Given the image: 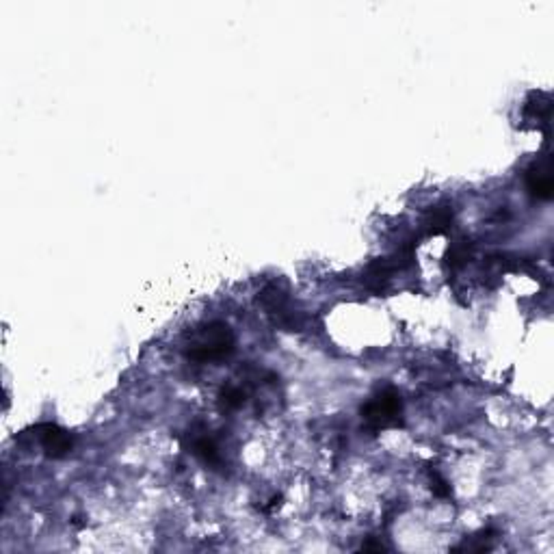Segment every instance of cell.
Masks as SVG:
<instances>
[{
    "label": "cell",
    "mask_w": 554,
    "mask_h": 554,
    "mask_svg": "<svg viewBox=\"0 0 554 554\" xmlns=\"http://www.w3.org/2000/svg\"><path fill=\"white\" fill-rule=\"evenodd\" d=\"M234 351V334L225 323H208L191 336L187 358L197 364L225 360Z\"/></svg>",
    "instance_id": "6da1fadb"
},
{
    "label": "cell",
    "mask_w": 554,
    "mask_h": 554,
    "mask_svg": "<svg viewBox=\"0 0 554 554\" xmlns=\"http://www.w3.org/2000/svg\"><path fill=\"white\" fill-rule=\"evenodd\" d=\"M400 414H403V400L400 394L392 388H386L379 394H374L362 407V418L372 431L396 426L400 422Z\"/></svg>",
    "instance_id": "7a4b0ae2"
},
{
    "label": "cell",
    "mask_w": 554,
    "mask_h": 554,
    "mask_svg": "<svg viewBox=\"0 0 554 554\" xmlns=\"http://www.w3.org/2000/svg\"><path fill=\"white\" fill-rule=\"evenodd\" d=\"M37 440L43 452L53 459H61L72 450V435L57 424H41L37 429Z\"/></svg>",
    "instance_id": "3957f363"
},
{
    "label": "cell",
    "mask_w": 554,
    "mask_h": 554,
    "mask_svg": "<svg viewBox=\"0 0 554 554\" xmlns=\"http://www.w3.org/2000/svg\"><path fill=\"white\" fill-rule=\"evenodd\" d=\"M526 187L537 199H550L552 197V173L548 163H535L526 173Z\"/></svg>",
    "instance_id": "277c9868"
},
{
    "label": "cell",
    "mask_w": 554,
    "mask_h": 554,
    "mask_svg": "<svg viewBox=\"0 0 554 554\" xmlns=\"http://www.w3.org/2000/svg\"><path fill=\"white\" fill-rule=\"evenodd\" d=\"M193 455L199 459V461H204L206 466H219L221 464V455H219V448L215 444L212 438H197L193 442Z\"/></svg>",
    "instance_id": "5b68a950"
},
{
    "label": "cell",
    "mask_w": 554,
    "mask_h": 554,
    "mask_svg": "<svg viewBox=\"0 0 554 554\" xmlns=\"http://www.w3.org/2000/svg\"><path fill=\"white\" fill-rule=\"evenodd\" d=\"M452 223V210L448 206H438L429 212V217L424 219L426 232L429 234H442L450 228Z\"/></svg>",
    "instance_id": "8992f818"
},
{
    "label": "cell",
    "mask_w": 554,
    "mask_h": 554,
    "mask_svg": "<svg viewBox=\"0 0 554 554\" xmlns=\"http://www.w3.org/2000/svg\"><path fill=\"white\" fill-rule=\"evenodd\" d=\"M219 403L223 410H238L245 403V392L238 386H225L219 394Z\"/></svg>",
    "instance_id": "52a82bcc"
},
{
    "label": "cell",
    "mask_w": 554,
    "mask_h": 554,
    "mask_svg": "<svg viewBox=\"0 0 554 554\" xmlns=\"http://www.w3.org/2000/svg\"><path fill=\"white\" fill-rule=\"evenodd\" d=\"M470 258V245L468 243H457V245H452L450 251H448V262L450 266H461L466 264V260Z\"/></svg>",
    "instance_id": "ba28073f"
},
{
    "label": "cell",
    "mask_w": 554,
    "mask_h": 554,
    "mask_svg": "<svg viewBox=\"0 0 554 554\" xmlns=\"http://www.w3.org/2000/svg\"><path fill=\"white\" fill-rule=\"evenodd\" d=\"M433 485H431V489H433V494L435 496H440V498H448L450 496V487H448V483L444 481V478L438 474V472H433Z\"/></svg>",
    "instance_id": "9c48e42d"
}]
</instances>
